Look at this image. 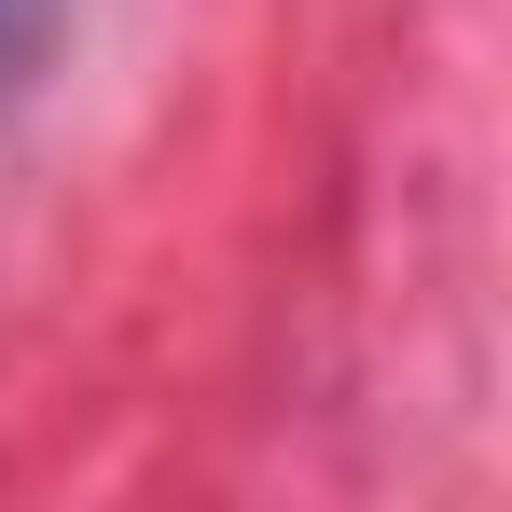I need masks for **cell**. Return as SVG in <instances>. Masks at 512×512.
I'll list each match as a JSON object with an SVG mask.
<instances>
[{
    "instance_id": "obj_1",
    "label": "cell",
    "mask_w": 512,
    "mask_h": 512,
    "mask_svg": "<svg viewBox=\"0 0 512 512\" xmlns=\"http://www.w3.org/2000/svg\"><path fill=\"white\" fill-rule=\"evenodd\" d=\"M42 56H56V0H0V97L28 84Z\"/></svg>"
}]
</instances>
